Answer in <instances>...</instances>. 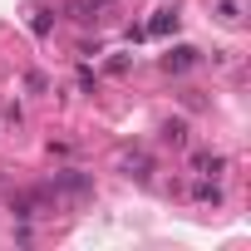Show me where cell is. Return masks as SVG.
I'll use <instances>...</instances> for the list:
<instances>
[{
	"mask_svg": "<svg viewBox=\"0 0 251 251\" xmlns=\"http://www.w3.org/2000/svg\"><path fill=\"white\" fill-rule=\"evenodd\" d=\"M50 192L54 197H69V202H84V197H94V177L79 173V168H64V173H54Z\"/></svg>",
	"mask_w": 251,
	"mask_h": 251,
	"instance_id": "1",
	"label": "cell"
},
{
	"mask_svg": "<svg viewBox=\"0 0 251 251\" xmlns=\"http://www.w3.org/2000/svg\"><path fill=\"white\" fill-rule=\"evenodd\" d=\"M10 212H15L20 222H35V217L54 212V207H50V187H40V192H15V197H10Z\"/></svg>",
	"mask_w": 251,
	"mask_h": 251,
	"instance_id": "2",
	"label": "cell"
},
{
	"mask_svg": "<svg viewBox=\"0 0 251 251\" xmlns=\"http://www.w3.org/2000/svg\"><path fill=\"white\" fill-rule=\"evenodd\" d=\"M118 173L133 177V182H148V177H153V158H148V148H123V153H118Z\"/></svg>",
	"mask_w": 251,
	"mask_h": 251,
	"instance_id": "3",
	"label": "cell"
},
{
	"mask_svg": "<svg viewBox=\"0 0 251 251\" xmlns=\"http://www.w3.org/2000/svg\"><path fill=\"white\" fill-rule=\"evenodd\" d=\"M202 64V50H192V45H173L168 54H163V69L168 74H187V69H197Z\"/></svg>",
	"mask_w": 251,
	"mask_h": 251,
	"instance_id": "4",
	"label": "cell"
},
{
	"mask_svg": "<svg viewBox=\"0 0 251 251\" xmlns=\"http://www.w3.org/2000/svg\"><path fill=\"white\" fill-rule=\"evenodd\" d=\"M192 173L197 177H222L226 173V158L222 153H192Z\"/></svg>",
	"mask_w": 251,
	"mask_h": 251,
	"instance_id": "5",
	"label": "cell"
},
{
	"mask_svg": "<svg viewBox=\"0 0 251 251\" xmlns=\"http://www.w3.org/2000/svg\"><path fill=\"white\" fill-rule=\"evenodd\" d=\"M108 5H113V0H69V15H74L79 25H89V20H99Z\"/></svg>",
	"mask_w": 251,
	"mask_h": 251,
	"instance_id": "6",
	"label": "cell"
},
{
	"mask_svg": "<svg viewBox=\"0 0 251 251\" xmlns=\"http://www.w3.org/2000/svg\"><path fill=\"white\" fill-rule=\"evenodd\" d=\"M177 20H182L177 10H158V15L143 25V35H173V30H177Z\"/></svg>",
	"mask_w": 251,
	"mask_h": 251,
	"instance_id": "7",
	"label": "cell"
},
{
	"mask_svg": "<svg viewBox=\"0 0 251 251\" xmlns=\"http://www.w3.org/2000/svg\"><path fill=\"white\" fill-rule=\"evenodd\" d=\"M192 197H197V202L222 207V187H217V177H197V182H192Z\"/></svg>",
	"mask_w": 251,
	"mask_h": 251,
	"instance_id": "8",
	"label": "cell"
},
{
	"mask_svg": "<svg viewBox=\"0 0 251 251\" xmlns=\"http://www.w3.org/2000/svg\"><path fill=\"white\" fill-rule=\"evenodd\" d=\"M50 30H54V10H45V5H40V10H30V35H35V40H45Z\"/></svg>",
	"mask_w": 251,
	"mask_h": 251,
	"instance_id": "9",
	"label": "cell"
},
{
	"mask_svg": "<svg viewBox=\"0 0 251 251\" xmlns=\"http://www.w3.org/2000/svg\"><path fill=\"white\" fill-rule=\"evenodd\" d=\"M163 143L187 148V123H182V118H168V123H163Z\"/></svg>",
	"mask_w": 251,
	"mask_h": 251,
	"instance_id": "10",
	"label": "cell"
},
{
	"mask_svg": "<svg viewBox=\"0 0 251 251\" xmlns=\"http://www.w3.org/2000/svg\"><path fill=\"white\" fill-rule=\"evenodd\" d=\"M217 20L222 25H241V5L236 0H217Z\"/></svg>",
	"mask_w": 251,
	"mask_h": 251,
	"instance_id": "11",
	"label": "cell"
}]
</instances>
